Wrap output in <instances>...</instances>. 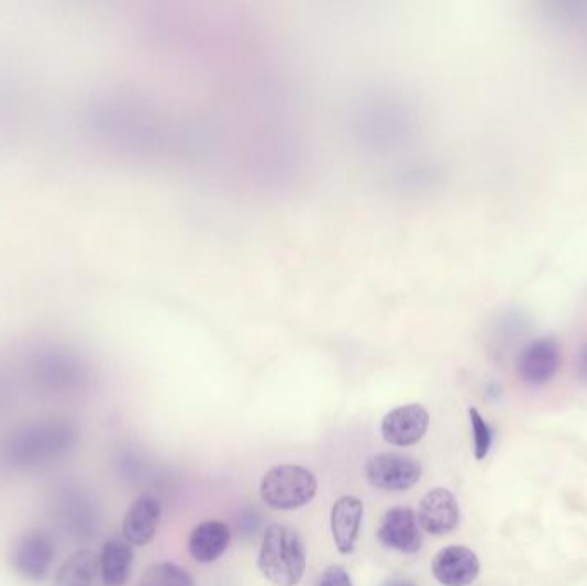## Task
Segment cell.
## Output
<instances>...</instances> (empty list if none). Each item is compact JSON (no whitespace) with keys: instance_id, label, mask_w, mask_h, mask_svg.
Masks as SVG:
<instances>
[{"instance_id":"obj_17","label":"cell","mask_w":587,"mask_h":586,"mask_svg":"<svg viewBox=\"0 0 587 586\" xmlns=\"http://www.w3.org/2000/svg\"><path fill=\"white\" fill-rule=\"evenodd\" d=\"M469 418L470 425H473L474 456H476V460L481 461L488 456L491 442H494V433H491V429H489L485 418L481 417V413L476 408H470Z\"/></svg>"},{"instance_id":"obj_15","label":"cell","mask_w":587,"mask_h":586,"mask_svg":"<svg viewBox=\"0 0 587 586\" xmlns=\"http://www.w3.org/2000/svg\"><path fill=\"white\" fill-rule=\"evenodd\" d=\"M98 573V555L90 549H81L64 561L55 575L54 586H93Z\"/></svg>"},{"instance_id":"obj_1","label":"cell","mask_w":587,"mask_h":586,"mask_svg":"<svg viewBox=\"0 0 587 586\" xmlns=\"http://www.w3.org/2000/svg\"><path fill=\"white\" fill-rule=\"evenodd\" d=\"M306 545L287 524H272L263 535L258 570L274 586H298L306 571Z\"/></svg>"},{"instance_id":"obj_18","label":"cell","mask_w":587,"mask_h":586,"mask_svg":"<svg viewBox=\"0 0 587 586\" xmlns=\"http://www.w3.org/2000/svg\"><path fill=\"white\" fill-rule=\"evenodd\" d=\"M318 586H353L351 576L342 566H330L323 571V575L318 579Z\"/></svg>"},{"instance_id":"obj_10","label":"cell","mask_w":587,"mask_h":586,"mask_svg":"<svg viewBox=\"0 0 587 586\" xmlns=\"http://www.w3.org/2000/svg\"><path fill=\"white\" fill-rule=\"evenodd\" d=\"M436 582L443 586H467L476 582L481 571L478 555L463 545L442 549L431 563Z\"/></svg>"},{"instance_id":"obj_6","label":"cell","mask_w":587,"mask_h":586,"mask_svg":"<svg viewBox=\"0 0 587 586\" xmlns=\"http://www.w3.org/2000/svg\"><path fill=\"white\" fill-rule=\"evenodd\" d=\"M381 545L400 554H416L423 545L418 516L408 506L388 509L378 527Z\"/></svg>"},{"instance_id":"obj_11","label":"cell","mask_w":587,"mask_h":586,"mask_svg":"<svg viewBox=\"0 0 587 586\" xmlns=\"http://www.w3.org/2000/svg\"><path fill=\"white\" fill-rule=\"evenodd\" d=\"M162 518V504L152 494L137 497L125 512L122 537L133 548H145L157 535Z\"/></svg>"},{"instance_id":"obj_7","label":"cell","mask_w":587,"mask_h":586,"mask_svg":"<svg viewBox=\"0 0 587 586\" xmlns=\"http://www.w3.org/2000/svg\"><path fill=\"white\" fill-rule=\"evenodd\" d=\"M430 413L421 405H403L385 414L381 438L396 447L418 444L427 435Z\"/></svg>"},{"instance_id":"obj_3","label":"cell","mask_w":587,"mask_h":586,"mask_svg":"<svg viewBox=\"0 0 587 586\" xmlns=\"http://www.w3.org/2000/svg\"><path fill=\"white\" fill-rule=\"evenodd\" d=\"M318 493L313 472L298 465H280L268 469L259 485L263 502L277 511H296L310 504Z\"/></svg>"},{"instance_id":"obj_20","label":"cell","mask_w":587,"mask_h":586,"mask_svg":"<svg viewBox=\"0 0 587 586\" xmlns=\"http://www.w3.org/2000/svg\"><path fill=\"white\" fill-rule=\"evenodd\" d=\"M384 586H416L414 583L406 582V579H391V582L385 583Z\"/></svg>"},{"instance_id":"obj_9","label":"cell","mask_w":587,"mask_h":586,"mask_svg":"<svg viewBox=\"0 0 587 586\" xmlns=\"http://www.w3.org/2000/svg\"><path fill=\"white\" fill-rule=\"evenodd\" d=\"M461 509L454 494L446 488H433L419 504L418 521L421 530L442 537L457 528Z\"/></svg>"},{"instance_id":"obj_2","label":"cell","mask_w":587,"mask_h":586,"mask_svg":"<svg viewBox=\"0 0 587 586\" xmlns=\"http://www.w3.org/2000/svg\"><path fill=\"white\" fill-rule=\"evenodd\" d=\"M75 445V430L66 423L26 427L11 439L9 460L14 465L40 466L66 454Z\"/></svg>"},{"instance_id":"obj_8","label":"cell","mask_w":587,"mask_h":586,"mask_svg":"<svg viewBox=\"0 0 587 586\" xmlns=\"http://www.w3.org/2000/svg\"><path fill=\"white\" fill-rule=\"evenodd\" d=\"M561 363L558 344L553 339L541 338L524 347L517 363V372L529 386H544L553 380Z\"/></svg>"},{"instance_id":"obj_19","label":"cell","mask_w":587,"mask_h":586,"mask_svg":"<svg viewBox=\"0 0 587 586\" xmlns=\"http://www.w3.org/2000/svg\"><path fill=\"white\" fill-rule=\"evenodd\" d=\"M579 374L587 382V343L584 344L579 354Z\"/></svg>"},{"instance_id":"obj_13","label":"cell","mask_w":587,"mask_h":586,"mask_svg":"<svg viewBox=\"0 0 587 586\" xmlns=\"http://www.w3.org/2000/svg\"><path fill=\"white\" fill-rule=\"evenodd\" d=\"M231 530L222 521H204L191 531L188 540L189 554L201 564L215 563L228 551Z\"/></svg>"},{"instance_id":"obj_12","label":"cell","mask_w":587,"mask_h":586,"mask_svg":"<svg viewBox=\"0 0 587 586\" xmlns=\"http://www.w3.org/2000/svg\"><path fill=\"white\" fill-rule=\"evenodd\" d=\"M363 516H365V504L359 497L344 496L333 504L330 528L335 548L341 554H351L356 548Z\"/></svg>"},{"instance_id":"obj_4","label":"cell","mask_w":587,"mask_h":586,"mask_svg":"<svg viewBox=\"0 0 587 586\" xmlns=\"http://www.w3.org/2000/svg\"><path fill=\"white\" fill-rule=\"evenodd\" d=\"M55 543L47 531L30 530L12 543L11 566L26 582H44L51 573Z\"/></svg>"},{"instance_id":"obj_16","label":"cell","mask_w":587,"mask_h":586,"mask_svg":"<svg viewBox=\"0 0 587 586\" xmlns=\"http://www.w3.org/2000/svg\"><path fill=\"white\" fill-rule=\"evenodd\" d=\"M140 586H195V579L185 567L174 563H157L145 571Z\"/></svg>"},{"instance_id":"obj_5","label":"cell","mask_w":587,"mask_h":586,"mask_svg":"<svg viewBox=\"0 0 587 586\" xmlns=\"http://www.w3.org/2000/svg\"><path fill=\"white\" fill-rule=\"evenodd\" d=\"M366 478L385 493H406L421 480V465L414 457L399 453H381L366 463Z\"/></svg>"},{"instance_id":"obj_14","label":"cell","mask_w":587,"mask_h":586,"mask_svg":"<svg viewBox=\"0 0 587 586\" xmlns=\"http://www.w3.org/2000/svg\"><path fill=\"white\" fill-rule=\"evenodd\" d=\"M134 551L131 543L121 539H110L103 543L98 555V567L106 586H124L133 570Z\"/></svg>"}]
</instances>
